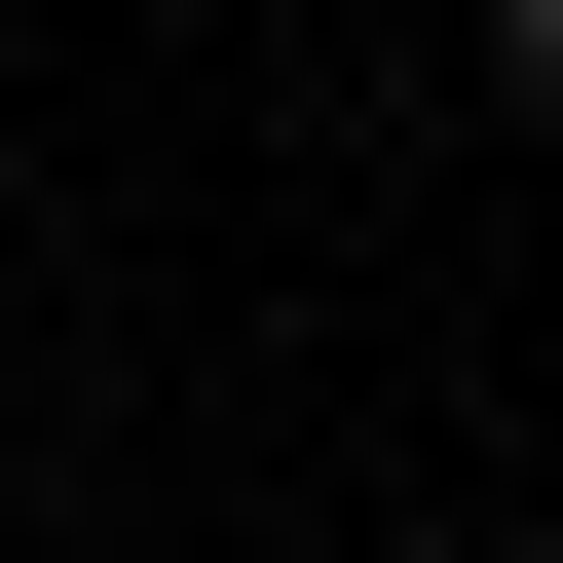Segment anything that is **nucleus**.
Returning <instances> with one entry per match:
<instances>
[{
  "instance_id": "f257e3e1",
  "label": "nucleus",
  "mask_w": 563,
  "mask_h": 563,
  "mask_svg": "<svg viewBox=\"0 0 563 563\" xmlns=\"http://www.w3.org/2000/svg\"><path fill=\"white\" fill-rule=\"evenodd\" d=\"M488 38H526V76H563V0H488Z\"/></svg>"
}]
</instances>
